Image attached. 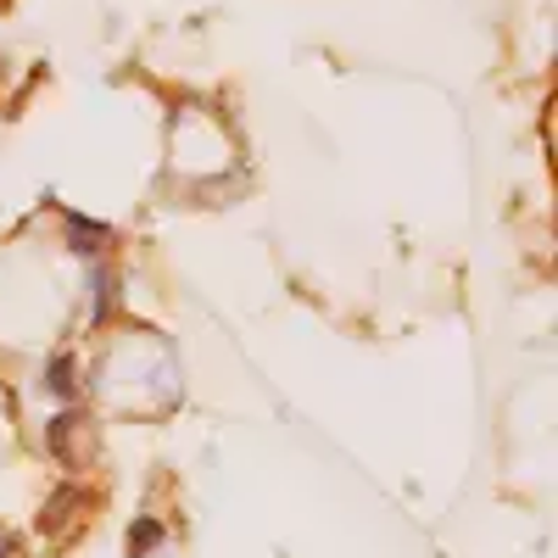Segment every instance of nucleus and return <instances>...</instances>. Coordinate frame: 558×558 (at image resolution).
<instances>
[{"mask_svg":"<svg viewBox=\"0 0 558 558\" xmlns=\"http://www.w3.org/2000/svg\"><path fill=\"white\" fill-rule=\"evenodd\" d=\"M45 452H51L62 470H89L101 452V425H96V413L68 402L51 413V425H45Z\"/></svg>","mask_w":558,"mask_h":558,"instance_id":"nucleus-1","label":"nucleus"},{"mask_svg":"<svg viewBox=\"0 0 558 558\" xmlns=\"http://www.w3.org/2000/svg\"><path fill=\"white\" fill-rule=\"evenodd\" d=\"M62 246L84 263H96V257H112L118 246V229L107 218H84V213H62Z\"/></svg>","mask_w":558,"mask_h":558,"instance_id":"nucleus-2","label":"nucleus"},{"mask_svg":"<svg viewBox=\"0 0 558 558\" xmlns=\"http://www.w3.org/2000/svg\"><path fill=\"white\" fill-rule=\"evenodd\" d=\"M123 313V279H118V263L112 257H96L89 263V330H107Z\"/></svg>","mask_w":558,"mask_h":558,"instance_id":"nucleus-3","label":"nucleus"},{"mask_svg":"<svg viewBox=\"0 0 558 558\" xmlns=\"http://www.w3.org/2000/svg\"><path fill=\"white\" fill-rule=\"evenodd\" d=\"M89 508H96V492H89V486H62L51 502H45L39 508V531H73V520L78 514H89Z\"/></svg>","mask_w":558,"mask_h":558,"instance_id":"nucleus-4","label":"nucleus"},{"mask_svg":"<svg viewBox=\"0 0 558 558\" xmlns=\"http://www.w3.org/2000/svg\"><path fill=\"white\" fill-rule=\"evenodd\" d=\"M39 380H45V391H51L62 408L78 402V391H84V386H78V352H73V347L51 352V357H45V375H39Z\"/></svg>","mask_w":558,"mask_h":558,"instance_id":"nucleus-5","label":"nucleus"},{"mask_svg":"<svg viewBox=\"0 0 558 558\" xmlns=\"http://www.w3.org/2000/svg\"><path fill=\"white\" fill-rule=\"evenodd\" d=\"M162 542H168V531H162V520H151V514H140V520L129 525V558H157Z\"/></svg>","mask_w":558,"mask_h":558,"instance_id":"nucleus-6","label":"nucleus"},{"mask_svg":"<svg viewBox=\"0 0 558 558\" xmlns=\"http://www.w3.org/2000/svg\"><path fill=\"white\" fill-rule=\"evenodd\" d=\"M12 553H17V531L0 525V558H12Z\"/></svg>","mask_w":558,"mask_h":558,"instance_id":"nucleus-7","label":"nucleus"},{"mask_svg":"<svg viewBox=\"0 0 558 558\" xmlns=\"http://www.w3.org/2000/svg\"><path fill=\"white\" fill-rule=\"evenodd\" d=\"M0 84H7V57H0Z\"/></svg>","mask_w":558,"mask_h":558,"instance_id":"nucleus-8","label":"nucleus"}]
</instances>
